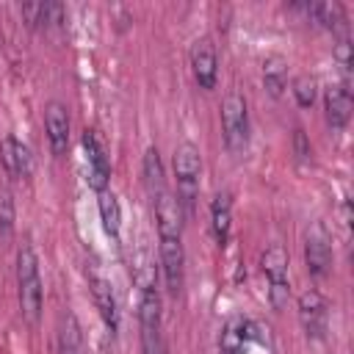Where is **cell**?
Listing matches in <instances>:
<instances>
[{
	"mask_svg": "<svg viewBox=\"0 0 354 354\" xmlns=\"http://www.w3.org/2000/svg\"><path fill=\"white\" fill-rule=\"evenodd\" d=\"M299 321H301V329H304L307 337L321 340L326 335V329H329V304L315 288H310L299 296Z\"/></svg>",
	"mask_w": 354,
	"mask_h": 354,
	"instance_id": "52a82bcc",
	"label": "cell"
},
{
	"mask_svg": "<svg viewBox=\"0 0 354 354\" xmlns=\"http://www.w3.org/2000/svg\"><path fill=\"white\" fill-rule=\"evenodd\" d=\"M22 17L28 19V25H39V22H41V3H28V6H22Z\"/></svg>",
	"mask_w": 354,
	"mask_h": 354,
	"instance_id": "484cf974",
	"label": "cell"
},
{
	"mask_svg": "<svg viewBox=\"0 0 354 354\" xmlns=\"http://www.w3.org/2000/svg\"><path fill=\"white\" fill-rule=\"evenodd\" d=\"M199 174H202V155L194 144H180L174 149V177H177V202L183 207V216H191L196 210L199 196Z\"/></svg>",
	"mask_w": 354,
	"mask_h": 354,
	"instance_id": "3957f363",
	"label": "cell"
},
{
	"mask_svg": "<svg viewBox=\"0 0 354 354\" xmlns=\"http://www.w3.org/2000/svg\"><path fill=\"white\" fill-rule=\"evenodd\" d=\"M307 8V14L318 22V25H324L326 30H337L343 22H346V11H343V6L337 3V0H321V3H310V6H304Z\"/></svg>",
	"mask_w": 354,
	"mask_h": 354,
	"instance_id": "ffe728a7",
	"label": "cell"
},
{
	"mask_svg": "<svg viewBox=\"0 0 354 354\" xmlns=\"http://www.w3.org/2000/svg\"><path fill=\"white\" fill-rule=\"evenodd\" d=\"M191 72H194V80L199 83V88L210 91L216 88V80H218V55H216V47L207 36L196 39L194 47H191Z\"/></svg>",
	"mask_w": 354,
	"mask_h": 354,
	"instance_id": "30bf717a",
	"label": "cell"
},
{
	"mask_svg": "<svg viewBox=\"0 0 354 354\" xmlns=\"http://www.w3.org/2000/svg\"><path fill=\"white\" fill-rule=\"evenodd\" d=\"M17 293H19L22 315L30 324H36L41 315L44 293H41V277H39V257L30 243H22L17 252Z\"/></svg>",
	"mask_w": 354,
	"mask_h": 354,
	"instance_id": "7a4b0ae2",
	"label": "cell"
},
{
	"mask_svg": "<svg viewBox=\"0 0 354 354\" xmlns=\"http://www.w3.org/2000/svg\"><path fill=\"white\" fill-rule=\"evenodd\" d=\"M141 351H144V354H169L160 337H155V340H144V343H141Z\"/></svg>",
	"mask_w": 354,
	"mask_h": 354,
	"instance_id": "4316f807",
	"label": "cell"
},
{
	"mask_svg": "<svg viewBox=\"0 0 354 354\" xmlns=\"http://www.w3.org/2000/svg\"><path fill=\"white\" fill-rule=\"evenodd\" d=\"M155 202V218H158V238H160V271L166 290L171 296H180L183 279H185V252H183V207L177 196L163 188Z\"/></svg>",
	"mask_w": 354,
	"mask_h": 354,
	"instance_id": "6da1fadb",
	"label": "cell"
},
{
	"mask_svg": "<svg viewBox=\"0 0 354 354\" xmlns=\"http://www.w3.org/2000/svg\"><path fill=\"white\" fill-rule=\"evenodd\" d=\"M351 108H354V100H351V91L346 83H337V86H329L326 94H324V111H326V122L329 127L335 130H343L351 119Z\"/></svg>",
	"mask_w": 354,
	"mask_h": 354,
	"instance_id": "5bb4252c",
	"label": "cell"
},
{
	"mask_svg": "<svg viewBox=\"0 0 354 354\" xmlns=\"http://www.w3.org/2000/svg\"><path fill=\"white\" fill-rule=\"evenodd\" d=\"M141 171H144V185H147L149 196H158L166 188V177H163V163H160L158 147H147L144 160H141Z\"/></svg>",
	"mask_w": 354,
	"mask_h": 354,
	"instance_id": "d6986e66",
	"label": "cell"
},
{
	"mask_svg": "<svg viewBox=\"0 0 354 354\" xmlns=\"http://www.w3.org/2000/svg\"><path fill=\"white\" fill-rule=\"evenodd\" d=\"M254 340H268V335L263 337V326L249 321V318H243V315H232L221 326L218 354H243Z\"/></svg>",
	"mask_w": 354,
	"mask_h": 354,
	"instance_id": "8992f818",
	"label": "cell"
},
{
	"mask_svg": "<svg viewBox=\"0 0 354 354\" xmlns=\"http://www.w3.org/2000/svg\"><path fill=\"white\" fill-rule=\"evenodd\" d=\"M304 263H307V271L310 277H324L332 266V243H329V235L324 227H313L307 232V241H304Z\"/></svg>",
	"mask_w": 354,
	"mask_h": 354,
	"instance_id": "7c38bea8",
	"label": "cell"
},
{
	"mask_svg": "<svg viewBox=\"0 0 354 354\" xmlns=\"http://www.w3.org/2000/svg\"><path fill=\"white\" fill-rule=\"evenodd\" d=\"M335 58H337L346 69L351 66V41H348V39H340V41H337V47H335Z\"/></svg>",
	"mask_w": 354,
	"mask_h": 354,
	"instance_id": "d4e9b609",
	"label": "cell"
},
{
	"mask_svg": "<svg viewBox=\"0 0 354 354\" xmlns=\"http://www.w3.org/2000/svg\"><path fill=\"white\" fill-rule=\"evenodd\" d=\"M218 111H221V136H224L227 149L243 152L249 144V108H246L243 94L238 91L224 94Z\"/></svg>",
	"mask_w": 354,
	"mask_h": 354,
	"instance_id": "277c9868",
	"label": "cell"
},
{
	"mask_svg": "<svg viewBox=\"0 0 354 354\" xmlns=\"http://www.w3.org/2000/svg\"><path fill=\"white\" fill-rule=\"evenodd\" d=\"M232 230V196L227 191H218L210 202V232L218 246H227Z\"/></svg>",
	"mask_w": 354,
	"mask_h": 354,
	"instance_id": "2e32d148",
	"label": "cell"
},
{
	"mask_svg": "<svg viewBox=\"0 0 354 354\" xmlns=\"http://www.w3.org/2000/svg\"><path fill=\"white\" fill-rule=\"evenodd\" d=\"M86 277H88V288H91V296H94V304L105 321V326L111 329V335H116L119 329V304H116V293H113V285L111 279L91 263L86 268Z\"/></svg>",
	"mask_w": 354,
	"mask_h": 354,
	"instance_id": "ba28073f",
	"label": "cell"
},
{
	"mask_svg": "<svg viewBox=\"0 0 354 354\" xmlns=\"http://www.w3.org/2000/svg\"><path fill=\"white\" fill-rule=\"evenodd\" d=\"M0 160H3V166H6V171L11 177H30V171H33L30 149L14 136H3L0 138Z\"/></svg>",
	"mask_w": 354,
	"mask_h": 354,
	"instance_id": "9a60e30c",
	"label": "cell"
},
{
	"mask_svg": "<svg viewBox=\"0 0 354 354\" xmlns=\"http://www.w3.org/2000/svg\"><path fill=\"white\" fill-rule=\"evenodd\" d=\"M97 207H100V221H102V230L111 235V238H119V230H122V207H119V199L113 191H100L97 194Z\"/></svg>",
	"mask_w": 354,
	"mask_h": 354,
	"instance_id": "ac0fdd59",
	"label": "cell"
},
{
	"mask_svg": "<svg viewBox=\"0 0 354 354\" xmlns=\"http://www.w3.org/2000/svg\"><path fill=\"white\" fill-rule=\"evenodd\" d=\"M80 144H83L86 166H88L86 180H88V185L100 194V191L108 188V180H111V163H108V155H105V149H102V144H100V138H97L94 130H83Z\"/></svg>",
	"mask_w": 354,
	"mask_h": 354,
	"instance_id": "9c48e42d",
	"label": "cell"
},
{
	"mask_svg": "<svg viewBox=\"0 0 354 354\" xmlns=\"http://www.w3.org/2000/svg\"><path fill=\"white\" fill-rule=\"evenodd\" d=\"M290 91H293V97H296V102H299L301 108H310V105L315 102V97H318L315 77H313V75H296L293 83H290Z\"/></svg>",
	"mask_w": 354,
	"mask_h": 354,
	"instance_id": "7402d4cb",
	"label": "cell"
},
{
	"mask_svg": "<svg viewBox=\"0 0 354 354\" xmlns=\"http://www.w3.org/2000/svg\"><path fill=\"white\" fill-rule=\"evenodd\" d=\"M293 152H296L299 160H310V155H313V147H310V141H307L301 127L293 130Z\"/></svg>",
	"mask_w": 354,
	"mask_h": 354,
	"instance_id": "cb8c5ba5",
	"label": "cell"
},
{
	"mask_svg": "<svg viewBox=\"0 0 354 354\" xmlns=\"http://www.w3.org/2000/svg\"><path fill=\"white\" fill-rule=\"evenodd\" d=\"M288 266H290V257H288L285 246H279V243H271L260 257V268L268 279V301H271L274 310H282L290 299Z\"/></svg>",
	"mask_w": 354,
	"mask_h": 354,
	"instance_id": "5b68a950",
	"label": "cell"
},
{
	"mask_svg": "<svg viewBox=\"0 0 354 354\" xmlns=\"http://www.w3.org/2000/svg\"><path fill=\"white\" fill-rule=\"evenodd\" d=\"M14 199L8 191H0V238H8L14 232Z\"/></svg>",
	"mask_w": 354,
	"mask_h": 354,
	"instance_id": "603a6c76",
	"label": "cell"
},
{
	"mask_svg": "<svg viewBox=\"0 0 354 354\" xmlns=\"http://www.w3.org/2000/svg\"><path fill=\"white\" fill-rule=\"evenodd\" d=\"M263 83H266L271 97H282V91L288 86V64H285V58L271 55V58L263 61Z\"/></svg>",
	"mask_w": 354,
	"mask_h": 354,
	"instance_id": "44dd1931",
	"label": "cell"
},
{
	"mask_svg": "<svg viewBox=\"0 0 354 354\" xmlns=\"http://www.w3.org/2000/svg\"><path fill=\"white\" fill-rule=\"evenodd\" d=\"M58 354H86L80 324H77L75 313H69V310L58 321Z\"/></svg>",
	"mask_w": 354,
	"mask_h": 354,
	"instance_id": "e0dca14e",
	"label": "cell"
},
{
	"mask_svg": "<svg viewBox=\"0 0 354 354\" xmlns=\"http://www.w3.org/2000/svg\"><path fill=\"white\" fill-rule=\"evenodd\" d=\"M138 326H141V343L160 337V296H158L155 282L152 285H141Z\"/></svg>",
	"mask_w": 354,
	"mask_h": 354,
	"instance_id": "4fadbf2b",
	"label": "cell"
},
{
	"mask_svg": "<svg viewBox=\"0 0 354 354\" xmlns=\"http://www.w3.org/2000/svg\"><path fill=\"white\" fill-rule=\"evenodd\" d=\"M44 130H47V144H50V152L55 158H61L69 147V111L64 102L53 100L47 102L44 108Z\"/></svg>",
	"mask_w": 354,
	"mask_h": 354,
	"instance_id": "8fae6325",
	"label": "cell"
}]
</instances>
